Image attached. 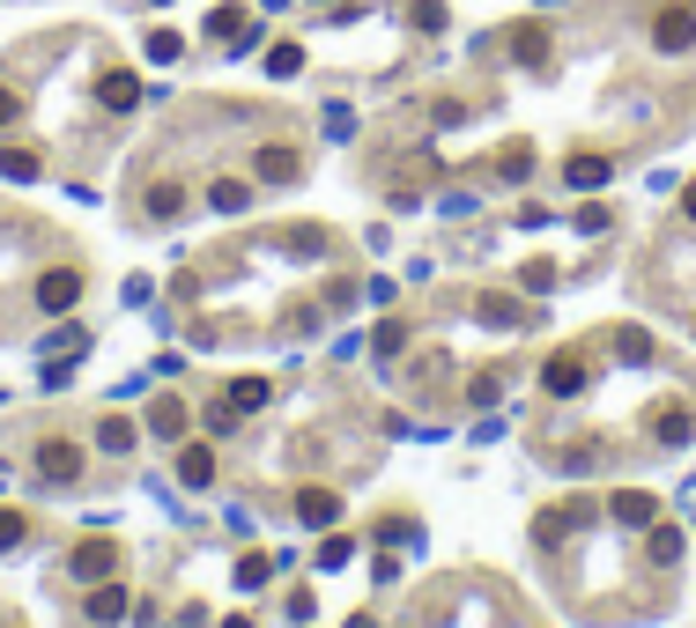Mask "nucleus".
I'll return each instance as SVG.
<instances>
[{"instance_id":"nucleus-1","label":"nucleus","mask_w":696,"mask_h":628,"mask_svg":"<svg viewBox=\"0 0 696 628\" xmlns=\"http://www.w3.org/2000/svg\"><path fill=\"white\" fill-rule=\"evenodd\" d=\"M652 45L660 52H689L696 45V8H660V15H652Z\"/></svg>"},{"instance_id":"nucleus-2","label":"nucleus","mask_w":696,"mask_h":628,"mask_svg":"<svg viewBox=\"0 0 696 628\" xmlns=\"http://www.w3.org/2000/svg\"><path fill=\"white\" fill-rule=\"evenodd\" d=\"M608 518H615V525H630V532H652L660 503H652L645 488H615V496H608Z\"/></svg>"},{"instance_id":"nucleus-3","label":"nucleus","mask_w":696,"mask_h":628,"mask_svg":"<svg viewBox=\"0 0 696 628\" xmlns=\"http://www.w3.org/2000/svg\"><path fill=\"white\" fill-rule=\"evenodd\" d=\"M541 392H556V400H578V392H586V363H578L571 348L541 363Z\"/></svg>"},{"instance_id":"nucleus-4","label":"nucleus","mask_w":696,"mask_h":628,"mask_svg":"<svg viewBox=\"0 0 696 628\" xmlns=\"http://www.w3.org/2000/svg\"><path fill=\"white\" fill-rule=\"evenodd\" d=\"M38 473H45V481H82V451L75 444H60V436H52V444H38Z\"/></svg>"},{"instance_id":"nucleus-5","label":"nucleus","mask_w":696,"mask_h":628,"mask_svg":"<svg viewBox=\"0 0 696 628\" xmlns=\"http://www.w3.org/2000/svg\"><path fill=\"white\" fill-rule=\"evenodd\" d=\"M75 296H82V274H67V266L38 274V304H45V311H75Z\"/></svg>"},{"instance_id":"nucleus-6","label":"nucleus","mask_w":696,"mask_h":628,"mask_svg":"<svg viewBox=\"0 0 696 628\" xmlns=\"http://www.w3.org/2000/svg\"><path fill=\"white\" fill-rule=\"evenodd\" d=\"M297 518L312 532H326L334 518H341V496H334V488H297Z\"/></svg>"},{"instance_id":"nucleus-7","label":"nucleus","mask_w":696,"mask_h":628,"mask_svg":"<svg viewBox=\"0 0 696 628\" xmlns=\"http://www.w3.org/2000/svg\"><path fill=\"white\" fill-rule=\"evenodd\" d=\"M586 518H593V503H556L541 525H534V540H541V547H556V540H563L571 525H586Z\"/></svg>"},{"instance_id":"nucleus-8","label":"nucleus","mask_w":696,"mask_h":628,"mask_svg":"<svg viewBox=\"0 0 696 628\" xmlns=\"http://www.w3.org/2000/svg\"><path fill=\"white\" fill-rule=\"evenodd\" d=\"M563 178H571L578 193H600V185L615 178V163H608V156H571V163H563Z\"/></svg>"},{"instance_id":"nucleus-9","label":"nucleus","mask_w":696,"mask_h":628,"mask_svg":"<svg viewBox=\"0 0 696 628\" xmlns=\"http://www.w3.org/2000/svg\"><path fill=\"white\" fill-rule=\"evenodd\" d=\"M97 628H112V621H126V592L119 584H89V606H82Z\"/></svg>"},{"instance_id":"nucleus-10","label":"nucleus","mask_w":696,"mask_h":628,"mask_svg":"<svg viewBox=\"0 0 696 628\" xmlns=\"http://www.w3.org/2000/svg\"><path fill=\"white\" fill-rule=\"evenodd\" d=\"M97 104H104V111H134V104H141V82H134V74H104Z\"/></svg>"},{"instance_id":"nucleus-11","label":"nucleus","mask_w":696,"mask_h":628,"mask_svg":"<svg viewBox=\"0 0 696 628\" xmlns=\"http://www.w3.org/2000/svg\"><path fill=\"white\" fill-rule=\"evenodd\" d=\"M178 481L208 488V481H215V451H208V444H186V451H178Z\"/></svg>"},{"instance_id":"nucleus-12","label":"nucleus","mask_w":696,"mask_h":628,"mask_svg":"<svg viewBox=\"0 0 696 628\" xmlns=\"http://www.w3.org/2000/svg\"><path fill=\"white\" fill-rule=\"evenodd\" d=\"M134 444H141V429H134L126 414H104V422H97V451H112V459H119V451H134Z\"/></svg>"},{"instance_id":"nucleus-13","label":"nucleus","mask_w":696,"mask_h":628,"mask_svg":"<svg viewBox=\"0 0 696 628\" xmlns=\"http://www.w3.org/2000/svg\"><path fill=\"white\" fill-rule=\"evenodd\" d=\"M75 577L82 584H104V577H112V547H104V540H82V547H75Z\"/></svg>"},{"instance_id":"nucleus-14","label":"nucleus","mask_w":696,"mask_h":628,"mask_svg":"<svg viewBox=\"0 0 696 628\" xmlns=\"http://www.w3.org/2000/svg\"><path fill=\"white\" fill-rule=\"evenodd\" d=\"M208 207H215V215H245V207H252V185H238V178H215V185H208Z\"/></svg>"},{"instance_id":"nucleus-15","label":"nucleus","mask_w":696,"mask_h":628,"mask_svg":"<svg viewBox=\"0 0 696 628\" xmlns=\"http://www.w3.org/2000/svg\"><path fill=\"white\" fill-rule=\"evenodd\" d=\"M652 436H660L667 451H682V444H689V414H682V407H660V414H652Z\"/></svg>"},{"instance_id":"nucleus-16","label":"nucleus","mask_w":696,"mask_h":628,"mask_svg":"<svg viewBox=\"0 0 696 628\" xmlns=\"http://www.w3.org/2000/svg\"><path fill=\"white\" fill-rule=\"evenodd\" d=\"M512 60H526V67H541V60H548V30H541V23L512 30Z\"/></svg>"},{"instance_id":"nucleus-17","label":"nucleus","mask_w":696,"mask_h":628,"mask_svg":"<svg viewBox=\"0 0 696 628\" xmlns=\"http://www.w3.org/2000/svg\"><path fill=\"white\" fill-rule=\"evenodd\" d=\"M149 429L156 436H186V400H156V407H149Z\"/></svg>"},{"instance_id":"nucleus-18","label":"nucleus","mask_w":696,"mask_h":628,"mask_svg":"<svg viewBox=\"0 0 696 628\" xmlns=\"http://www.w3.org/2000/svg\"><path fill=\"white\" fill-rule=\"evenodd\" d=\"M230 407L260 414V407H267V377H238V385H230Z\"/></svg>"},{"instance_id":"nucleus-19","label":"nucleus","mask_w":696,"mask_h":628,"mask_svg":"<svg viewBox=\"0 0 696 628\" xmlns=\"http://www.w3.org/2000/svg\"><path fill=\"white\" fill-rule=\"evenodd\" d=\"M408 23L423 30V38H437V30H445L452 15H445V0H415V8H408Z\"/></svg>"},{"instance_id":"nucleus-20","label":"nucleus","mask_w":696,"mask_h":628,"mask_svg":"<svg viewBox=\"0 0 696 628\" xmlns=\"http://www.w3.org/2000/svg\"><path fill=\"white\" fill-rule=\"evenodd\" d=\"M260 178H267V185L297 178V156H289V148H260Z\"/></svg>"},{"instance_id":"nucleus-21","label":"nucleus","mask_w":696,"mask_h":628,"mask_svg":"<svg viewBox=\"0 0 696 628\" xmlns=\"http://www.w3.org/2000/svg\"><path fill=\"white\" fill-rule=\"evenodd\" d=\"M474 318H482V326H519V304H512V296H482Z\"/></svg>"},{"instance_id":"nucleus-22","label":"nucleus","mask_w":696,"mask_h":628,"mask_svg":"<svg viewBox=\"0 0 696 628\" xmlns=\"http://www.w3.org/2000/svg\"><path fill=\"white\" fill-rule=\"evenodd\" d=\"M0 178L30 185V178H38V156H23V148H0Z\"/></svg>"},{"instance_id":"nucleus-23","label":"nucleus","mask_w":696,"mask_h":628,"mask_svg":"<svg viewBox=\"0 0 696 628\" xmlns=\"http://www.w3.org/2000/svg\"><path fill=\"white\" fill-rule=\"evenodd\" d=\"M178 52H186V38H178V30H149V60H156V67H171Z\"/></svg>"},{"instance_id":"nucleus-24","label":"nucleus","mask_w":696,"mask_h":628,"mask_svg":"<svg viewBox=\"0 0 696 628\" xmlns=\"http://www.w3.org/2000/svg\"><path fill=\"white\" fill-rule=\"evenodd\" d=\"M652 562H667V570L682 562V532L674 525H652Z\"/></svg>"},{"instance_id":"nucleus-25","label":"nucleus","mask_w":696,"mask_h":628,"mask_svg":"<svg viewBox=\"0 0 696 628\" xmlns=\"http://www.w3.org/2000/svg\"><path fill=\"white\" fill-rule=\"evenodd\" d=\"M178 207H186V193H178V185H149V215H156V222H171Z\"/></svg>"},{"instance_id":"nucleus-26","label":"nucleus","mask_w":696,"mask_h":628,"mask_svg":"<svg viewBox=\"0 0 696 628\" xmlns=\"http://www.w3.org/2000/svg\"><path fill=\"white\" fill-rule=\"evenodd\" d=\"M297 67H304V52H297V45H274V52H267V74H274V82H289Z\"/></svg>"},{"instance_id":"nucleus-27","label":"nucleus","mask_w":696,"mask_h":628,"mask_svg":"<svg viewBox=\"0 0 696 628\" xmlns=\"http://www.w3.org/2000/svg\"><path fill=\"white\" fill-rule=\"evenodd\" d=\"M571 222H578V237H600V230H608V207H600V200H586Z\"/></svg>"},{"instance_id":"nucleus-28","label":"nucleus","mask_w":696,"mask_h":628,"mask_svg":"<svg viewBox=\"0 0 696 628\" xmlns=\"http://www.w3.org/2000/svg\"><path fill=\"white\" fill-rule=\"evenodd\" d=\"M267 570H274L267 555H245V562H238V584H245V592H260V584H267Z\"/></svg>"},{"instance_id":"nucleus-29","label":"nucleus","mask_w":696,"mask_h":628,"mask_svg":"<svg viewBox=\"0 0 696 628\" xmlns=\"http://www.w3.org/2000/svg\"><path fill=\"white\" fill-rule=\"evenodd\" d=\"M504 178H534V148H504Z\"/></svg>"},{"instance_id":"nucleus-30","label":"nucleus","mask_w":696,"mask_h":628,"mask_svg":"<svg viewBox=\"0 0 696 628\" xmlns=\"http://www.w3.org/2000/svg\"><path fill=\"white\" fill-rule=\"evenodd\" d=\"M615 355H622V363H645L652 340H645V333H622V340H615Z\"/></svg>"},{"instance_id":"nucleus-31","label":"nucleus","mask_w":696,"mask_h":628,"mask_svg":"<svg viewBox=\"0 0 696 628\" xmlns=\"http://www.w3.org/2000/svg\"><path fill=\"white\" fill-rule=\"evenodd\" d=\"M289 252H304V259H319V252H326V230H297V237H289Z\"/></svg>"},{"instance_id":"nucleus-32","label":"nucleus","mask_w":696,"mask_h":628,"mask_svg":"<svg viewBox=\"0 0 696 628\" xmlns=\"http://www.w3.org/2000/svg\"><path fill=\"white\" fill-rule=\"evenodd\" d=\"M15 540H23V518H15V510H0V547H15Z\"/></svg>"},{"instance_id":"nucleus-33","label":"nucleus","mask_w":696,"mask_h":628,"mask_svg":"<svg viewBox=\"0 0 696 628\" xmlns=\"http://www.w3.org/2000/svg\"><path fill=\"white\" fill-rule=\"evenodd\" d=\"M15 111H23V104H15V97H8V89H0V126L15 119Z\"/></svg>"},{"instance_id":"nucleus-34","label":"nucleus","mask_w":696,"mask_h":628,"mask_svg":"<svg viewBox=\"0 0 696 628\" xmlns=\"http://www.w3.org/2000/svg\"><path fill=\"white\" fill-rule=\"evenodd\" d=\"M682 207H689V222H696V185H689V193H682Z\"/></svg>"},{"instance_id":"nucleus-35","label":"nucleus","mask_w":696,"mask_h":628,"mask_svg":"<svg viewBox=\"0 0 696 628\" xmlns=\"http://www.w3.org/2000/svg\"><path fill=\"white\" fill-rule=\"evenodd\" d=\"M348 628H378V621H363V614H356V621H348Z\"/></svg>"}]
</instances>
